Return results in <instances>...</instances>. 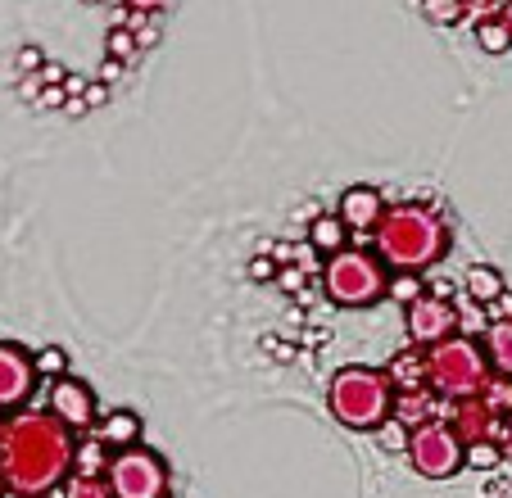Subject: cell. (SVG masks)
<instances>
[{
  "label": "cell",
  "mask_w": 512,
  "mask_h": 498,
  "mask_svg": "<svg viewBox=\"0 0 512 498\" xmlns=\"http://www.w3.org/2000/svg\"><path fill=\"white\" fill-rule=\"evenodd\" d=\"M78 435L50 412H14L0 426V480L19 498L50 494L73 476Z\"/></svg>",
  "instance_id": "obj_1"
},
{
  "label": "cell",
  "mask_w": 512,
  "mask_h": 498,
  "mask_svg": "<svg viewBox=\"0 0 512 498\" xmlns=\"http://www.w3.org/2000/svg\"><path fill=\"white\" fill-rule=\"evenodd\" d=\"M372 240H377V259L386 268L417 272V277L449 254L445 218L431 213L426 204H395V209H386L377 231H372Z\"/></svg>",
  "instance_id": "obj_2"
},
{
  "label": "cell",
  "mask_w": 512,
  "mask_h": 498,
  "mask_svg": "<svg viewBox=\"0 0 512 498\" xmlns=\"http://www.w3.org/2000/svg\"><path fill=\"white\" fill-rule=\"evenodd\" d=\"M327 408L349 431H381L390 422V408H395V385L377 367H340L331 376Z\"/></svg>",
  "instance_id": "obj_3"
},
{
  "label": "cell",
  "mask_w": 512,
  "mask_h": 498,
  "mask_svg": "<svg viewBox=\"0 0 512 498\" xmlns=\"http://www.w3.org/2000/svg\"><path fill=\"white\" fill-rule=\"evenodd\" d=\"M426 358V390H435L440 399H476L490 381V363H485L481 345L467 336H449L440 345L422 349Z\"/></svg>",
  "instance_id": "obj_4"
},
{
  "label": "cell",
  "mask_w": 512,
  "mask_h": 498,
  "mask_svg": "<svg viewBox=\"0 0 512 498\" xmlns=\"http://www.w3.org/2000/svg\"><path fill=\"white\" fill-rule=\"evenodd\" d=\"M390 268L372 254V249H340L331 254L327 268H322V290L331 295V304L340 308H372L386 295Z\"/></svg>",
  "instance_id": "obj_5"
},
{
  "label": "cell",
  "mask_w": 512,
  "mask_h": 498,
  "mask_svg": "<svg viewBox=\"0 0 512 498\" xmlns=\"http://www.w3.org/2000/svg\"><path fill=\"white\" fill-rule=\"evenodd\" d=\"M105 485L114 498H168V467L155 449H118L105 462Z\"/></svg>",
  "instance_id": "obj_6"
},
{
  "label": "cell",
  "mask_w": 512,
  "mask_h": 498,
  "mask_svg": "<svg viewBox=\"0 0 512 498\" xmlns=\"http://www.w3.org/2000/svg\"><path fill=\"white\" fill-rule=\"evenodd\" d=\"M408 462L426 480H449L463 467V444L445 422H426L408 435Z\"/></svg>",
  "instance_id": "obj_7"
},
{
  "label": "cell",
  "mask_w": 512,
  "mask_h": 498,
  "mask_svg": "<svg viewBox=\"0 0 512 498\" xmlns=\"http://www.w3.org/2000/svg\"><path fill=\"white\" fill-rule=\"evenodd\" d=\"M408 340H413L417 349H431L440 345V340H449L458 331V308L449 304V299H435V295H422L408 304Z\"/></svg>",
  "instance_id": "obj_8"
},
{
  "label": "cell",
  "mask_w": 512,
  "mask_h": 498,
  "mask_svg": "<svg viewBox=\"0 0 512 498\" xmlns=\"http://www.w3.org/2000/svg\"><path fill=\"white\" fill-rule=\"evenodd\" d=\"M50 417L55 422H64L73 435H82V431H91L96 426V394H91V385L87 381H78V376H59L55 385H50Z\"/></svg>",
  "instance_id": "obj_9"
},
{
  "label": "cell",
  "mask_w": 512,
  "mask_h": 498,
  "mask_svg": "<svg viewBox=\"0 0 512 498\" xmlns=\"http://www.w3.org/2000/svg\"><path fill=\"white\" fill-rule=\"evenodd\" d=\"M37 390V372H32V354L19 345H0V412H19Z\"/></svg>",
  "instance_id": "obj_10"
},
{
  "label": "cell",
  "mask_w": 512,
  "mask_h": 498,
  "mask_svg": "<svg viewBox=\"0 0 512 498\" xmlns=\"http://www.w3.org/2000/svg\"><path fill=\"white\" fill-rule=\"evenodd\" d=\"M381 213H386L381 191H372V186H349V191L340 195V213H336V218L345 222L349 236H368V231H377Z\"/></svg>",
  "instance_id": "obj_11"
},
{
  "label": "cell",
  "mask_w": 512,
  "mask_h": 498,
  "mask_svg": "<svg viewBox=\"0 0 512 498\" xmlns=\"http://www.w3.org/2000/svg\"><path fill=\"white\" fill-rule=\"evenodd\" d=\"M449 417H454V422H445V426H449V431L458 435V444L494 440V426H499V417H494V412L485 408L481 399H458Z\"/></svg>",
  "instance_id": "obj_12"
},
{
  "label": "cell",
  "mask_w": 512,
  "mask_h": 498,
  "mask_svg": "<svg viewBox=\"0 0 512 498\" xmlns=\"http://www.w3.org/2000/svg\"><path fill=\"white\" fill-rule=\"evenodd\" d=\"M91 431H96V440L105 444L109 453H118V449H132L136 440H141V417H136V412H105V417H96V426H91Z\"/></svg>",
  "instance_id": "obj_13"
},
{
  "label": "cell",
  "mask_w": 512,
  "mask_h": 498,
  "mask_svg": "<svg viewBox=\"0 0 512 498\" xmlns=\"http://www.w3.org/2000/svg\"><path fill=\"white\" fill-rule=\"evenodd\" d=\"M390 422H404V426H426L435 422V390H399L395 394V408H390Z\"/></svg>",
  "instance_id": "obj_14"
},
{
  "label": "cell",
  "mask_w": 512,
  "mask_h": 498,
  "mask_svg": "<svg viewBox=\"0 0 512 498\" xmlns=\"http://www.w3.org/2000/svg\"><path fill=\"white\" fill-rule=\"evenodd\" d=\"M481 354L490 363V372L512 381V322H490L481 336Z\"/></svg>",
  "instance_id": "obj_15"
},
{
  "label": "cell",
  "mask_w": 512,
  "mask_h": 498,
  "mask_svg": "<svg viewBox=\"0 0 512 498\" xmlns=\"http://www.w3.org/2000/svg\"><path fill=\"white\" fill-rule=\"evenodd\" d=\"M345 240H349V231H345V222L336 218V213H322V218H313V227H309V245L318 249V254H340L345 249Z\"/></svg>",
  "instance_id": "obj_16"
},
{
  "label": "cell",
  "mask_w": 512,
  "mask_h": 498,
  "mask_svg": "<svg viewBox=\"0 0 512 498\" xmlns=\"http://www.w3.org/2000/svg\"><path fill=\"white\" fill-rule=\"evenodd\" d=\"M390 385H399V390H422L426 385V358L422 349L413 345V354H395V363H390Z\"/></svg>",
  "instance_id": "obj_17"
},
{
  "label": "cell",
  "mask_w": 512,
  "mask_h": 498,
  "mask_svg": "<svg viewBox=\"0 0 512 498\" xmlns=\"http://www.w3.org/2000/svg\"><path fill=\"white\" fill-rule=\"evenodd\" d=\"M467 295H472L481 308H490L494 299L503 295V277H499V268H485V263H481V268L467 272Z\"/></svg>",
  "instance_id": "obj_18"
},
{
  "label": "cell",
  "mask_w": 512,
  "mask_h": 498,
  "mask_svg": "<svg viewBox=\"0 0 512 498\" xmlns=\"http://www.w3.org/2000/svg\"><path fill=\"white\" fill-rule=\"evenodd\" d=\"M476 41H481V50H490V55H503V50H512V23L508 19H481L476 23Z\"/></svg>",
  "instance_id": "obj_19"
},
{
  "label": "cell",
  "mask_w": 512,
  "mask_h": 498,
  "mask_svg": "<svg viewBox=\"0 0 512 498\" xmlns=\"http://www.w3.org/2000/svg\"><path fill=\"white\" fill-rule=\"evenodd\" d=\"M105 462H109V449L100 440L78 444V453H73V467H78V476H105Z\"/></svg>",
  "instance_id": "obj_20"
},
{
  "label": "cell",
  "mask_w": 512,
  "mask_h": 498,
  "mask_svg": "<svg viewBox=\"0 0 512 498\" xmlns=\"http://www.w3.org/2000/svg\"><path fill=\"white\" fill-rule=\"evenodd\" d=\"M503 462V449L494 440H476V444H463V467H476V471H490Z\"/></svg>",
  "instance_id": "obj_21"
},
{
  "label": "cell",
  "mask_w": 512,
  "mask_h": 498,
  "mask_svg": "<svg viewBox=\"0 0 512 498\" xmlns=\"http://www.w3.org/2000/svg\"><path fill=\"white\" fill-rule=\"evenodd\" d=\"M59 489H64V498H114L105 485V476H78V471H73Z\"/></svg>",
  "instance_id": "obj_22"
},
{
  "label": "cell",
  "mask_w": 512,
  "mask_h": 498,
  "mask_svg": "<svg viewBox=\"0 0 512 498\" xmlns=\"http://www.w3.org/2000/svg\"><path fill=\"white\" fill-rule=\"evenodd\" d=\"M32 372L37 376H68V358H64V349H55V345H46V349H37L32 354Z\"/></svg>",
  "instance_id": "obj_23"
},
{
  "label": "cell",
  "mask_w": 512,
  "mask_h": 498,
  "mask_svg": "<svg viewBox=\"0 0 512 498\" xmlns=\"http://www.w3.org/2000/svg\"><path fill=\"white\" fill-rule=\"evenodd\" d=\"M386 295H395L399 304H413V299H422V281H417V272H399V277L386 281Z\"/></svg>",
  "instance_id": "obj_24"
},
{
  "label": "cell",
  "mask_w": 512,
  "mask_h": 498,
  "mask_svg": "<svg viewBox=\"0 0 512 498\" xmlns=\"http://www.w3.org/2000/svg\"><path fill=\"white\" fill-rule=\"evenodd\" d=\"M426 14L435 23H458L467 14V0H426Z\"/></svg>",
  "instance_id": "obj_25"
},
{
  "label": "cell",
  "mask_w": 512,
  "mask_h": 498,
  "mask_svg": "<svg viewBox=\"0 0 512 498\" xmlns=\"http://www.w3.org/2000/svg\"><path fill=\"white\" fill-rule=\"evenodd\" d=\"M132 50H136V41H132V32H109V59H132Z\"/></svg>",
  "instance_id": "obj_26"
},
{
  "label": "cell",
  "mask_w": 512,
  "mask_h": 498,
  "mask_svg": "<svg viewBox=\"0 0 512 498\" xmlns=\"http://www.w3.org/2000/svg\"><path fill=\"white\" fill-rule=\"evenodd\" d=\"M490 313H494V322H512V295H508V290H503V295L490 304Z\"/></svg>",
  "instance_id": "obj_27"
},
{
  "label": "cell",
  "mask_w": 512,
  "mask_h": 498,
  "mask_svg": "<svg viewBox=\"0 0 512 498\" xmlns=\"http://www.w3.org/2000/svg\"><path fill=\"white\" fill-rule=\"evenodd\" d=\"M132 10H141V14H155V10H164V0H127Z\"/></svg>",
  "instance_id": "obj_28"
},
{
  "label": "cell",
  "mask_w": 512,
  "mask_h": 498,
  "mask_svg": "<svg viewBox=\"0 0 512 498\" xmlns=\"http://www.w3.org/2000/svg\"><path fill=\"white\" fill-rule=\"evenodd\" d=\"M250 272H254V277L268 281V277H272V263H268V259H254V263H250Z\"/></svg>",
  "instance_id": "obj_29"
},
{
  "label": "cell",
  "mask_w": 512,
  "mask_h": 498,
  "mask_svg": "<svg viewBox=\"0 0 512 498\" xmlns=\"http://www.w3.org/2000/svg\"><path fill=\"white\" fill-rule=\"evenodd\" d=\"M499 449H503V458H512V435H508V440L499 444Z\"/></svg>",
  "instance_id": "obj_30"
},
{
  "label": "cell",
  "mask_w": 512,
  "mask_h": 498,
  "mask_svg": "<svg viewBox=\"0 0 512 498\" xmlns=\"http://www.w3.org/2000/svg\"><path fill=\"white\" fill-rule=\"evenodd\" d=\"M14 498H19V494H14ZM28 498H50V494H28Z\"/></svg>",
  "instance_id": "obj_31"
},
{
  "label": "cell",
  "mask_w": 512,
  "mask_h": 498,
  "mask_svg": "<svg viewBox=\"0 0 512 498\" xmlns=\"http://www.w3.org/2000/svg\"><path fill=\"white\" fill-rule=\"evenodd\" d=\"M0 498H5V480H0Z\"/></svg>",
  "instance_id": "obj_32"
},
{
  "label": "cell",
  "mask_w": 512,
  "mask_h": 498,
  "mask_svg": "<svg viewBox=\"0 0 512 498\" xmlns=\"http://www.w3.org/2000/svg\"><path fill=\"white\" fill-rule=\"evenodd\" d=\"M0 426H5V422H0Z\"/></svg>",
  "instance_id": "obj_33"
},
{
  "label": "cell",
  "mask_w": 512,
  "mask_h": 498,
  "mask_svg": "<svg viewBox=\"0 0 512 498\" xmlns=\"http://www.w3.org/2000/svg\"><path fill=\"white\" fill-rule=\"evenodd\" d=\"M508 5H512V0H508Z\"/></svg>",
  "instance_id": "obj_34"
}]
</instances>
